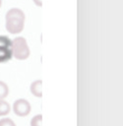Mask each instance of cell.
Returning <instances> with one entry per match:
<instances>
[{
  "label": "cell",
  "instance_id": "obj_5",
  "mask_svg": "<svg viewBox=\"0 0 123 126\" xmlns=\"http://www.w3.org/2000/svg\"><path fill=\"white\" fill-rule=\"evenodd\" d=\"M41 86H42V81L41 80H36L31 83V92L34 96L41 97L42 96V92H41Z\"/></svg>",
  "mask_w": 123,
  "mask_h": 126
},
{
  "label": "cell",
  "instance_id": "obj_9",
  "mask_svg": "<svg viewBox=\"0 0 123 126\" xmlns=\"http://www.w3.org/2000/svg\"><path fill=\"white\" fill-rule=\"evenodd\" d=\"M0 126H16V124L11 118H2L0 119Z\"/></svg>",
  "mask_w": 123,
  "mask_h": 126
},
{
  "label": "cell",
  "instance_id": "obj_1",
  "mask_svg": "<svg viewBox=\"0 0 123 126\" xmlns=\"http://www.w3.org/2000/svg\"><path fill=\"white\" fill-rule=\"evenodd\" d=\"M25 13L19 8H11L5 16L6 30L13 34L19 33L24 30L25 26Z\"/></svg>",
  "mask_w": 123,
  "mask_h": 126
},
{
  "label": "cell",
  "instance_id": "obj_7",
  "mask_svg": "<svg viewBox=\"0 0 123 126\" xmlns=\"http://www.w3.org/2000/svg\"><path fill=\"white\" fill-rule=\"evenodd\" d=\"M9 94V88L6 83L0 81V99H4Z\"/></svg>",
  "mask_w": 123,
  "mask_h": 126
},
{
  "label": "cell",
  "instance_id": "obj_4",
  "mask_svg": "<svg viewBox=\"0 0 123 126\" xmlns=\"http://www.w3.org/2000/svg\"><path fill=\"white\" fill-rule=\"evenodd\" d=\"M13 57L12 47L7 46H0V63L6 62Z\"/></svg>",
  "mask_w": 123,
  "mask_h": 126
},
{
  "label": "cell",
  "instance_id": "obj_8",
  "mask_svg": "<svg viewBox=\"0 0 123 126\" xmlns=\"http://www.w3.org/2000/svg\"><path fill=\"white\" fill-rule=\"evenodd\" d=\"M41 120H42L41 114H37L33 116L31 120V126H41Z\"/></svg>",
  "mask_w": 123,
  "mask_h": 126
},
{
  "label": "cell",
  "instance_id": "obj_6",
  "mask_svg": "<svg viewBox=\"0 0 123 126\" xmlns=\"http://www.w3.org/2000/svg\"><path fill=\"white\" fill-rule=\"evenodd\" d=\"M10 110H11L10 104L4 99H0V116L7 115L10 112Z\"/></svg>",
  "mask_w": 123,
  "mask_h": 126
},
{
  "label": "cell",
  "instance_id": "obj_3",
  "mask_svg": "<svg viewBox=\"0 0 123 126\" xmlns=\"http://www.w3.org/2000/svg\"><path fill=\"white\" fill-rule=\"evenodd\" d=\"M31 107L30 102L24 98L17 99L13 104V110H14L15 114L20 117H25V116L29 115L31 112Z\"/></svg>",
  "mask_w": 123,
  "mask_h": 126
},
{
  "label": "cell",
  "instance_id": "obj_2",
  "mask_svg": "<svg viewBox=\"0 0 123 126\" xmlns=\"http://www.w3.org/2000/svg\"><path fill=\"white\" fill-rule=\"evenodd\" d=\"M12 53L16 59L25 60L30 56V48L27 40L23 36L15 37L12 41Z\"/></svg>",
  "mask_w": 123,
  "mask_h": 126
},
{
  "label": "cell",
  "instance_id": "obj_11",
  "mask_svg": "<svg viewBox=\"0 0 123 126\" xmlns=\"http://www.w3.org/2000/svg\"><path fill=\"white\" fill-rule=\"evenodd\" d=\"M1 5H2V0H0V8H1Z\"/></svg>",
  "mask_w": 123,
  "mask_h": 126
},
{
  "label": "cell",
  "instance_id": "obj_10",
  "mask_svg": "<svg viewBox=\"0 0 123 126\" xmlns=\"http://www.w3.org/2000/svg\"><path fill=\"white\" fill-rule=\"evenodd\" d=\"M33 1V3L36 5V6H38V7H40L41 5H42V2H41V0H32Z\"/></svg>",
  "mask_w": 123,
  "mask_h": 126
}]
</instances>
